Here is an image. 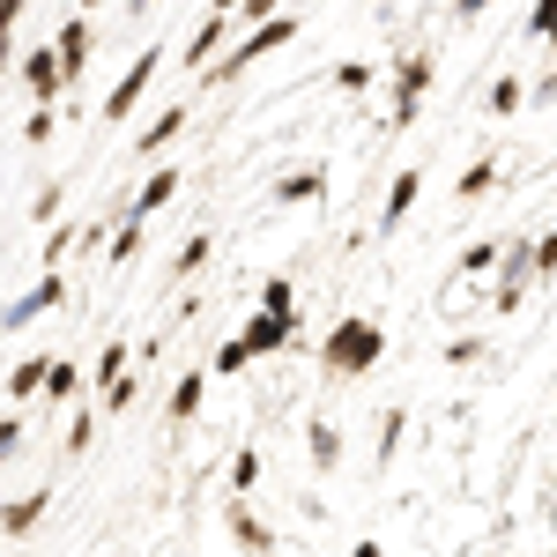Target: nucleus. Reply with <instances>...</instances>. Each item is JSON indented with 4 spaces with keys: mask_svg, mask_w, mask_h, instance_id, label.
I'll list each match as a JSON object with an SVG mask.
<instances>
[]
</instances>
